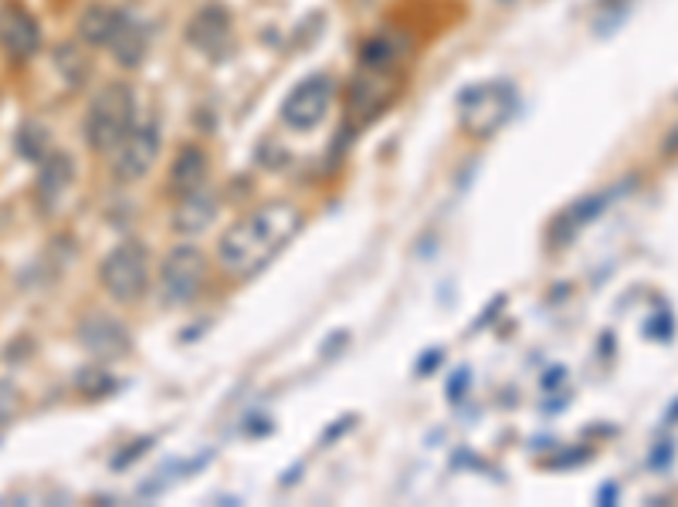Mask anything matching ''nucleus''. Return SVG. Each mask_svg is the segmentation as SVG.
<instances>
[{
    "instance_id": "obj_23",
    "label": "nucleus",
    "mask_w": 678,
    "mask_h": 507,
    "mask_svg": "<svg viewBox=\"0 0 678 507\" xmlns=\"http://www.w3.org/2000/svg\"><path fill=\"white\" fill-rule=\"evenodd\" d=\"M665 423H668V426H675V423H678V399L671 402V410H668V417H665Z\"/></svg>"
},
{
    "instance_id": "obj_1",
    "label": "nucleus",
    "mask_w": 678,
    "mask_h": 507,
    "mask_svg": "<svg viewBox=\"0 0 678 507\" xmlns=\"http://www.w3.org/2000/svg\"><path fill=\"white\" fill-rule=\"evenodd\" d=\"M306 217L296 203H265L251 214H245L238 224H231L228 233L217 241V264L231 278H251L262 267H269L288 244L296 241Z\"/></svg>"
},
{
    "instance_id": "obj_5",
    "label": "nucleus",
    "mask_w": 678,
    "mask_h": 507,
    "mask_svg": "<svg viewBox=\"0 0 678 507\" xmlns=\"http://www.w3.org/2000/svg\"><path fill=\"white\" fill-rule=\"evenodd\" d=\"M207 278V257L193 244H177L159 264V298L167 304H187L201 294Z\"/></svg>"
},
{
    "instance_id": "obj_7",
    "label": "nucleus",
    "mask_w": 678,
    "mask_h": 507,
    "mask_svg": "<svg viewBox=\"0 0 678 507\" xmlns=\"http://www.w3.org/2000/svg\"><path fill=\"white\" fill-rule=\"evenodd\" d=\"M159 143H164V135H159L156 119H146L140 125H133L112 153V177L119 183H140L150 173V166L156 162Z\"/></svg>"
},
{
    "instance_id": "obj_18",
    "label": "nucleus",
    "mask_w": 678,
    "mask_h": 507,
    "mask_svg": "<svg viewBox=\"0 0 678 507\" xmlns=\"http://www.w3.org/2000/svg\"><path fill=\"white\" fill-rule=\"evenodd\" d=\"M407 55V38L404 34H377V38L367 41L364 48V64H377V68H397Z\"/></svg>"
},
{
    "instance_id": "obj_14",
    "label": "nucleus",
    "mask_w": 678,
    "mask_h": 507,
    "mask_svg": "<svg viewBox=\"0 0 678 507\" xmlns=\"http://www.w3.org/2000/svg\"><path fill=\"white\" fill-rule=\"evenodd\" d=\"M214 217H217V196L204 186V190L190 193V196H180V207L174 214V227L183 237H198L214 224Z\"/></svg>"
},
{
    "instance_id": "obj_11",
    "label": "nucleus",
    "mask_w": 678,
    "mask_h": 507,
    "mask_svg": "<svg viewBox=\"0 0 678 507\" xmlns=\"http://www.w3.org/2000/svg\"><path fill=\"white\" fill-rule=\"evenodd\" d=\"M79 342L95 359H119L122 352H129V331L116 318L95 312L79 325Z\"/></svg>"
},
{
    "instance_id": "obj_9",
    "label": "nucleus",
    "mask_w": 678,
    "mask_h": 507,
    "mask_svg": "<svg viewBox=\"0 0 678 507\" xmlns=\"http://www.w3.org/2000/svg\"><path fill=\"white\" fill-rule=\"evenodd\" d=\"M397 68H377V64H364V72L349 92V112L353 119L370 122L373 116H380L386 106H391L394 88H391V75Z\"/></svg>"
},
{
    "instance_id": "obj_15",
    "label": "nucleus",
    "mask_w": 678,
    "mask_h": 507,
    "mask_svg": "<svg viewBox=\"0 0 678 507\" xmlns=\"http://www.w3.org/2000/svg\"><path fill=\"white\" fill-rule=\"evenodd\" d=\"M109 51H112V58H116L122 68H136V64L146 58V27H143L133 14L119 11V24H116V31H112Z\"/></svg>"
},
{
    "instance_id": "obj_20",
    "label": "nucleus",
    "mask_w": 678,
    "mask_h": 507,
    "mask_svg": "<svg viewBox=\"0 0 678 507\" xmlns=\"http://www.w3.org/2000/svg\"><path fill=\"white\" fill-rule=\"evenodd\" d=\"M17 149H21L24 159H38L41 162L48 156V132H45V125L24 122L21 132H17Z\"/></svg>"
},
{
    "instance_id": "obj_10",
    "label": "nucleus",
    "mask_w": 678,
    "mask_h": 507,
    "mask_svg": "<svg viewBox=\"0 0 678 507\" xmlns=\"http://www.w3.org/2000/svg\"><path fill=\"white\" fill-rule=\"evenodd\" d=\"M0 48L14 61H27L41 51V27L24 8H0Z\"/></svg>"
},
{
    "instance_id": "obj_21",
    "label": "nucleus",
    "mask_w": 678,
    "mask_h": 507,
    "mask_svg": "<svg viewBox=\"0 0 678 507\" xmlns=\"http://www.w3.org/2000/svg\"><path fill=\"white\" fill-rule=\"evenodd\" d=\"M17 410H21V393H17V386L8 383V379H0V426H8L17 417Z\"/></svg>"
},
{
    "instance_id": "obj_6",
    "label": "nucleus",
    "mask_w": 678,
    "mask_h": 507,
    "mask_svg": "<svg viewBox=\"0 0 678 507\" xmlns=\"http://www.w3.org/2000/svg\"><path fill=\"white\" fill-rule=\"evenodd\" d=\"M333 101H336V82L330 75H309L285 95L282 119H285L288 129L306 132V129L319 125L322 119L330 116Z\"/></svg>"
},
{
    "instance_id": "obj_2",
    "label": "nucleus",
    "mask_w": 678,
    "mask_h": 507,
    "mask_svg": "<svg viewBox=\"0 0 678 507\" xmlns=\"http://www.w3.org/2000/svg\"><path fill=\"white\" fill-rule=\"evenodd\" d=\"M136 92L129 82H106L85 109V143L95 153H116L136 122Z\"/></svg>"
},
{
    "instance_id": "obj_26",
    "label": "nucleus",
    "mask_w": 678,
    "mask_h": 507,
    "mask_svg": "<svg viewBox=\"0 0 678 507\" xmlns=\"http://www.w3.org/2000/svg\"><path fill=\"white\" fill-rule=\"evenodd\" d=\"M499 4H520V0H499Z\"/></svg>"
},
{
    "instance_id": "obj_24",
    "label": "nucleus",
    "mask_w": 678,
    "mask_h": 507,
    "mask_svg": "<svg viewBox=\"0 0 678 507\" xmlns=\"http://www.w3.org/2000/svg\"><path fill=\"white\" fill-rule=\"evenodd\" d=\"M618 497V487H604L600 491V500H615Z\"/></svg>"
},
{
    "instance_id": "obj_3",
    "label": "nucleus",
    "mask_w": 678,
    "mask_h": 507,
    "mask_svg": "<svg viewBox=\"0 0 678 507\" xmlns=\"http://www.w3.org/2000/svg\"><path fill=\"white\" fill-rule=\"evenodd\" d=\"M515 109H520V95L509 82H478L459 95V122L475 140H489L502 125L512 122Z\"/></svg>"
},
{
    "instance_id": "obj_8",
    "label": "nucleus",
    "mask_w": 678,
    "mask_h": 507,
    "mask_svg": "<svg viewBox=\"0 0 678 507\" xmlns=\"http://www.w3.org/2000/svg\"><path fill=\"white\" fill-rule=\"evenodd\" d=\"M187 41L207 58H224L231 51L235 31H231V14L221 4H207L187 24Z\"/></svg>"
},
{
    "instance_id": "obj_19",
    "label": "nucleus",
    "mask_w": 678,
    "mask_h": 507,
    "mask_svg": "<svg viewBox=\"0 0 678 507\" xmlns=\"http://www.w3.org/2000/svg\"><path fill=\"white\" fill-rule=\"evenodd\" d=\"M55 64H58V72L64 75V82H72V85H82L85 75H88V61H85V58L79 55V48L69 45V41H64V45L55 51Z\"/></svg>"
},
{
    "instance_id": "obj_17",
    "label": "nucleus",
    "mask_w": 678,
    "mask_h": 507,
    "mask_svg": "<svg viewBox=\"0 0 678 507\" xmlns=\"http://www.w3.org/2000/svg\"><path fill=\"white\" fill-rule=\"evenodd\" d=\"M607 200H610L607 193H597V196L576 200L573 207H567V210L560 214V220L554 224V237H557V241H560V244L573 241V233H576L580 227H587L594 217L604 214V203H607Z\"/></svg>"
},
{
    "instance_id": "obj_22",
    "label": "nucleus",
    "mask_w": 678,
    "mask_h": 507,
    "mask_svg": "<svg viewBox=\"0 0 678 507\" xmlns=\"http://www.w3.org/2000/svg\"><path fill=\"white\" fill-rule=\"evenodd\" d=\"M604 8H610V11H628V4L631 0H600Z\"/></svg>"
},
{
    "instance_id": "obj_25",
    "label": "nucleus",
    "mask_w": 678,
    "mask_h": 507,
    "mask_svg": "<svg viewBox=\"0 0 678 507\" xmlns=\"http://www.w3.org/2000/svg\"><path fill=\"white\" fill-rule=\"evenodd\" d=\"M665 149H668V153H671V149H678V129H675V135H671V140L665 143Z\"/></svg>"
},
{
    "instance_id": "obj_4",
    "label": "nucleus",
    "mask_w": 678,
    "mask_h": 507,
    "mask_svg": "<svg viewBox=\"0 0 678 507\" xmlns=\"http://www.w3.org/2000/svg\"><path fill=\"white\" fill-rule=\"evenodd\" d=\"M99 281L106 294L119 304H133L146 294L150 285V254L140 241H122L116 244L103 264H99Z\"/></svg>"
},
{
    "instance_id": "obj_16",
    "label": "nucleus",
    "mask_w": 678,
    "mask_h": 507,
    "mask_svg": "<svg viewBox=\"0 0 678 507\" xmlns=\"http://www.w3.org/2000/svg\"><path fill=\"white\" fill-rule=\"evenodd\" d=\"M119 24V11L106 4H88L79 17V38L92 48H109L112 31Z\"/></svg>"
},
{
    "instance_id": "obj_13",
    "label": "nucleus",
    "mask_w": 678,
    "mask_h": 507,
    "mask_svg": "<svg viewBox=\"0 0 678 507\" xmlns=\"http://www.w3.org/2000/svg\"><path fill=\"white\" fill-rule=\"evenodd\" d=\"M211 177V159L201 146H183L170 166V190L177 196H190L207 186Z\"/></svg>"
},
{
    "instance_id": "obj_12",
    "label": "nucleus",
    "mask_w": 678,
    "mask_h": 507,
    "mask_svg": "<svg viewBox=\"0 0 678 507\" xmlns=\"http://www.w3.org/2000/svg\"><path fill=\"white\" fill-rule=\"evenodd\" d=\"M72 180H75V159H72L69 153H58V149H51V153L41 159V169H38V186H35L41 207H48V210H51L55 203H58L64 193H69Z\"/></svg>"
}]
</instances>
